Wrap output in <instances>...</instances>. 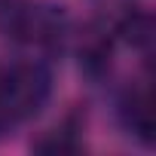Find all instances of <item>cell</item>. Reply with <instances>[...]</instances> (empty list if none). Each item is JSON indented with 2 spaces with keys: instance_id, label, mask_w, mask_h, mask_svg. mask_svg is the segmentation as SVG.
<instances>
[{
  "instance_id": "cell-4",
  "label": "cell",
  "mask_w": 156,
  "mask_h": 156,
  "mask_svg": "<svg viewBox=\"0 0 156 156\" xmlns=\"http://www.w3.org/2000/svg\"><path fill=\"white\" fill-rule=\"evenodd\" d=\"M116 31H119V37L126 40V43H132L135 49H150V43H153V19H150V12H144V9H129V12H122L119 19H116Z\"/></svg>"
},
{
  "instance_id": "cell-2",
  "label": "cell",
  "mask_w": 156,
  "mask_h": 156,
  "mask_svg": "<svg viewBox=\"0 0 156 156\" xmlns=\"http://www.w3.org/2000/svg\"><path fill=\"white\" fill-rule=\"evenodd\" d=\"M9 37L22 46L55 52L64 46L70 34V16L64 6L55 3H25L9 12Z\"/></svg>"
},
{
  "instance_id": "cell-6",
  "label": "cell",
  "mask_w": 156,
  "mask_h": 156,
  "mask_svg": "<svg viewBox=\"0 0 156 156\" xmlns=\"http://www.w3.org/2000/svg\"><path fill=\"white\" fill-rule=\"evenodd\" d=\"M89 3L101 12V16H107V19H119L122 12H129L132 9V0H89Z\"/></svg>"
},
{
  "instance_id": "cell-5",
  "label": "cell",
  "mask_w": 156,
  "mask_h": 156,
  "mask_svg": "<svg viewBox=\"0 0 156 156\" xmlns=\"http://www.w3.org/2000/svg\"><path fill=\"white\" fill-rule=\"evenodd\" d=\"M37 153H46V156H67V153H76L80 150V135H76L73 126H61V129H52L46 132L37 144H34Z\"/></svg>"
},
{
  "instance_id": "cell-1",
  "label": "cell",
  "mask_w": 156,
  "mask_h": 156,
  "mask_svg": "<svg viewBox=\"0 0 156 156\" xmlns=\"http://www.w3.org/2000/svg\"><path fill=\"white\" fill-rule=\"evenodd\" d=\"M52 92V73L43 61H25L0 73V129H12L49 101Z\"/></svg>"
},
{
  "instance_id": "cell-3",
  "label": "cell",
  "mask_w": 156,
  "mask_h": 156,
  "mask_svg": "<svg viewBox=\"0 0 156 156\" xmlns=\"http://www.w3.org/2000/svg\"><path fill=\"white\" fill-rule=\"evenodd\" d=\"M119 122L129 135H135L141 144H153L156 138V122H153V101L147 89H132L119 101Z\"/></svg>"
}]
</instances>
